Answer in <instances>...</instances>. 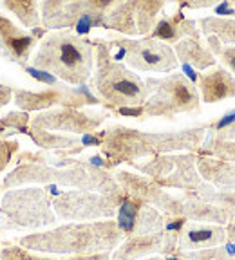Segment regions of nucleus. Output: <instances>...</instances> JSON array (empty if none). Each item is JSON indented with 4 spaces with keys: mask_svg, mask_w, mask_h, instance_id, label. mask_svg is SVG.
Here are the masks:
<instances>
[{
    "mask_svg": "<svg viewBox=\"0 0 235 260\" xmlns=\"http://www.w3.org/2000/svg\"><path fill=\"white\" fill-rule=\"evenodd\" d=\"M120 233L116 224L96 222L65 226L44 235H31L22 240L24 246L58 253H98L116 246Z\"/></svg>",
    "mask_w": 235,
    "mask_h": 260,
    "instance_id": "nucleus-1",
    "label": "nucleus"
},
{
    "mask_svg": "<svg viewBox=\"0 0 235 260\" xmlns=\"http://www.w3.org/2000/svg\"><path fill=\"white\" fill-rule=\"evenodd\" d=\"M37 63L71 81H80L89 71V49L71 37H56L45 44Z\"/></svg>",
    "mask_w": 235,
    "mask_h": 260,
    "instance_id": "nucleus-2",
    "label": "nucleus"
},
{
    "mask_svg": "<svg viewBox=\"0 0 235 260\" xmlns=\"http://www.w3.org/2000/svg\"><path fill=\"white\" fill-rule=\"evenodd\" d=\"M18 201L9 195L4 199V210L8 208L11 215L18 220V224L25 226H40V224L53 222L54 217L51 215L49 206L40 191H27V193H13Z\"/></svg>",
    "mask_w": 235,
    "mask_h": 260,
    "instance_id": "nucleus-3",
    "label": "nucleus"
},
{
    "mask_svg": "<svg viewBox=\"0 0 235 260\" xmlns=\"http://www.w3.org/2000/svg\"><path fill=\"white\" fill-rule=\"evenodd\" d=\"M58 213L74 219H91V217L110 215V208L96 197H81V195H67L56 204Z\"/></svg>",
    "mask_w": 235,
    "mask_h": 260,
    "instance_id": "nucleus-4",
    "label": "nucleus"
},
{
    "mask_svg": "<svg viewBox=\"0 0 235 260\" xmlns=\"http://www.w3.org/2000/svg\"><path fill=\"white\" fill-rule=\"evenodd\" d=\"M226 239V232L223 228H190L185 235H183L181 244L185 248L190 249H199V248H215L219 244L224 242Z\"/></svg>",
    "mask_w": 235,
    "mask_h": 260,
    "instance_id": "nucleus-5",
    "label": "nucleus"
},
{
    "mask_svg": "<svg viewBox=\"0 0 235 260\" xmlns=\"http://www.w3.org/2000/svg\"><path fill=\"white\" fill-rule=\"evenodd\" d=\"M0 45L8 51L9 56L25 58L29 47L33 45V40L29 37L20 35L8 20L0 18Z\"/></svg>",
    "mask_w": 235,
    "mask_h": 260,
    "instance_id": "nucleus-6",
    "label": "nucleus"
},
{
    "mask_svg": "<svg viewBox=\"0 0 235 260\" xmlns=\"http://www.w3.org/2000/svg\"><path fill=\"white\" fill-rule=\"evenodd\" d=\"M159 246V237H138V239H132L130 242H127L120 251L116 253L114 260H132L139 255H145V253L152 251Z\"/></svg>",
    "mask_w": 235,
    "mask_h": 260,
    "instance_id": "nucleus-7",
    "label": "nucleus"
},
{
    "mask_svg": "<svg viewBox=\"0 0 235 260\" xmlns=\"http://www.w3.org/2000/svg\"><path fill=\"white\" fill-rule=\"evenodd\" d=\"M139 58H141L146 67H154V69H168V67L174 65L168 51L154 47L152 44H146V47L139 49Z\"/></svg>",
    "mask_w": 235,
    "mask_h": 260,
    "instance_id": "nucleus-8",
    "label": "nucleus"
},
{
    "mask_svg": "<svg viewBox=\"0 0 235 260\" xmlns=\"http://www.w3.org/2000/svg\"><path fill=\"white\" fill-rule=\"evenodd\" d=\"M138 213L139 208L138 204H134L132 201H125L120 208V215H118V228L125 233H134L136 224H138Z\"/></svg>",
    "mask_w": 235,
    "mask_h": 260,
    "instance_id": "nucleus-9",
    "label": "nucleus"
},
{
    "mask_svg": "<svg viewBox=\"0 0 235 260\" xmlns=\"http://www.w3.org/2000/svg\"><path fill=\"white\" fill-rule=\"evenodd\" d=\"M109 89H110V92L120 94V96L129 98V100L141 96V87H139V83L127 76H120V78H116V80H112L109 83Z\"/></svg>",
    "mask_w": 235,
    "mask_h": 260,
    "instance_id": "nucleus-10",
    "label": "nucleus"
},
{
    "mask_svg": "<svg viewBox=\"0 0 235 260\" xmlns=\"http://www.w3.org/2000/svg\"><path fill=\"white\" fill-rule=\"evenodd\" d=\"M228 94V83L224 80L223 73H217L204 80V98L207 100H217Z\"/></svg>",
    "mask_w": 235,
    "mask_h": 260,
    "instance_id": "nucleus-11",
    "label": "nucleus"
},
{
    "mask_svg": "<svg viewBox=\"0 0 235 260\" xmlns=\"http://www.w3.org/2000/svg\"><path fill=\"white\" fill-rule=\"evenodd\" d=\"M2 258L4 260H47V258H35V256L22 251V249H9V251H4Z\"/></svg>",
    "mask_w": 235,
    "mask_h": 260,
    "instance_id": "nucleus-12",
    "label": "nucleus"
},
{
    "mask_svg": "<svg viewBox=\"0 0 235 260\" xmlns=\"http://www.w3.org/2000/svg\"><path fill=\"white\" fill-rule=\"evenodd\" d=\"M27 73L31 74V76L38 78V80L45 81V83H53V81H54V76H51V74L44 73V71H37V69H27Z\"/></svg>",
    "mask_w": 235,
    "mask_h": 260,
    "instance_id": "nucleus-13",
    "label": "nucleus"
},
{
    "mask_svg": "<svg viewBox=\"0 0 235 260\" xmlns=\"http://www.w3.org/2000/svg\"><path fill=\"white\" fill-rule=\"evenodd\" d=\"M89 27H91V16L89 15L81 16L80 22H78V25H76V31L78 32H87L89 31Z\"/></svg>",
    "mask_w": 235,
    "mask_h": 260,
    "instance_id": "nucleus-14",
    "label": "nucleus"
},
{
    "mask_svg": "<svg viewBox=\"0 0 235 260\" xmlns=\"http://www.w3.org/2000/svg\"><path fill=\"white\" fill-rule=\"evenodd\" d=\"M156 35H158V37H163V38L172 37V29H170V25L166 24V22H161V24H159V27H158V31H156Z\"/></svg>",
    "mask_w": 235,
    "mask_h": 260,
    "instance_id": "nucleus-15",
    "label": "nucleus"
},
{
    "mask_svg": "<svg viewBox=\"0 0 235 260\" xmlns=\"http://www.w3.org/2000/svg\"><path fill=\"white\" fill-rule=\"evenodd\" d=\"M233 121H235V110H233V112H230V114H226V116H224V118L217 123V128H224V126H228L230 123H233Z\"/></svg>",
    "mask_w": 235,
    "mask_h": 260,
    "instance_id": "nucleus-16",
    "label": "nucleus"
},
{
    "mask_svg": "<svg viewBox=\"0 0 235 260\" xmlns=\"http://www.w3.org/2000/svg\"><path fill=\"white\" fill-rule=\"evenodd\" d=\"M73 260H109V255H107V253H102V255L80 256V258H73Z\"/></svg>",
    "mask_w": 235,
    "mask_h": 260,
    "instance_id": "nucleus-17",
    "label": "nucleus"
},
{
    "mask_svg": "<svg viewBox=\"0 0 235 260\" xmlns=\"http://www.w3.org/2000/svg\"><path fill=\"white\" fill-rule=\"evenodd\" d=\"M185 224V220L183 219H179V220H175V222H170V224H166V230L168 232H174V230H181V226Z\"/></svg>",
    "mask_w": 235,
    "mask_h": 260,
    "instance_id": "nucleus-18",
    "label": "nucleus"
},
{
    "mask_svg": "<svg viewBox=\"0 0 235 260\" xmlns=\"http://www.w3.org/2000/svg\"><path fill=\"white\" fill-rule=\"evenodd\" d=\"M215 11L219 13V15H231V13H233V11H231L230 8H228V4H221L219 8L215 9Z\"/></svg>",
    "mask_w": 235,
    "mask_h": 260,
    "instance_id": "nucleus-19",
    "label": "nucleus"
},
{
    "mask_svg": "<svg viewBox=\"0 0 235 260\" xmlns=\"http://www.w3.org/2000/svg\"><path fill=\"white\" fill-rule=\"evenodd\" d=\"M183 69H185V73H187V76L190 78L192 81H195L197 80V76H195V73H194V69H192L190 65H185V67H183Z\"/></svg>",
    "mask_w": 235,
    "mask_h": 260,
    "instance_id": "nucleus-20",
    "label": "nucleus"
},
{
    "mask_svg": "<svg viewBox=\"0 0 235 260\" xmlns=\"http://www.w3.org/2000/svg\"><path fill=\"white\" fill-rule=\"evenodd\" d=\"M122 114H125V116H138L139 109H122Z\"/></svg>",
    "mask_w": 235,
    "mask_h": 260,
    "instance_id": "nucleus-21",
    "label": "nucleus"
},
{
    "mask_svg": "<svg viewBox=\"0 0 235 260\" xmlns=\"http://www.w3.org/2000/svg\"><path fill=\"white\" fill-rule=\"evenodd\" d=\"M228 237L231 239V242H235V222L233 224H230V228H228Z\"/></svg>",
    "mask_w": 235,
    "mask_h": 260,
    "instance_id": "nucleus-22",
    "label": "nucleus"
},
{
    "mask_svg": "<svg viewBox=\"0 0 235 260\" xmlns=\"http://www.w3.org/2000/svg\"><path fill=\"white\" fill-rule=\"evenodd\" d=\"M83 143H85V145H91V143H98V139L91 138V136H85V138H83Z\"/></svg>",
    "mask_w": 235,
    "mask_h": 260,
    "instance_id": "nucleus-23",
    "label": "nucleus"
},
{
    "mask_svg": "<svg viewBox=\"0 0 235 260\" xmlns=\"http://www.w3.org/2000/svg\"><path fill=\"white\" fill-rule=\"evenodd\" d=\"M123 54H125V49H122V51H120V53L116 54V60H122V58H123Z\"/></svg>",
    "mask_w": 235,
    "mask_h": 260,
    "instance_id": "nucleus-24",
    "label": "nucleus"
},
{
    "mask_svg": "<svg viewBox=\"0 0 235 260\" xmlns=\"http://www.w3.org/2000/svg\"><path fill=\"white\" fill-rule=\"evenodd\" d=\"M230 61H231V65H233V67H235V56H233V58H231V60H230Z\"/></svg>",
    "mask_w": 235,
    "mask_h": 260,
    "instance_id": "nucleus-25",
    "label": "nucleus"
},
{
    "mask_svg": "<svg viewBox=\"0 0 235 260\" xmlns=\"http://www.w3.org/2000/svg\"><path fill=\"white\" fill-rule=\"evenodd\" d=\"M166 260H178V258H174V256H170V258H166Z\"/></svg>",
    "mask_w": 235,
    "mask_h": 260,
    "instance_id": "nucleus-26",
    "label": "nucleus"
},
{
    "mask_svg": "<svg viewBox=\"0 0 235 260\" xmlns=\"http://www.w3.org/2000/svg\"><path fill=\"white\" fill-rule=\"evenodd\" d=\"M152 260H158V258H152Z\"/></svg>",
    "mask_w": 235,
    "mask_h": 260,
    "instance_id": "nucleus-27",
    "label": "nucleus"
}]
</instances>
